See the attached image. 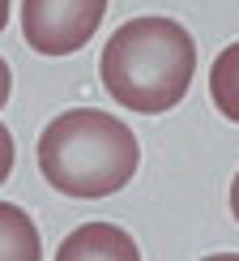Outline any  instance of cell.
<instances>
[{"label": "cell", "instance_id": "obj_10", "mask_svg": "<svg viewBox=\"0 0 239 261\" xmlns=\"http://www.w3.org/2000/svg\"><path fill=\"white\" fill-rule=\"evenodd\" d=\"M5 21H9V0H0V30H5Z\"/></svg>", "mask_w": 239, "mask_h": 261}, {"label": "cell", "instance_id": "obj_6", "mask_svg": "<svg viewBox=\"0 0 239 261\" xmlns=\"http://www.w3.org/2000/svg\"><path fill=\"white\" fill-rule=\"evenodd\" d=\"M210 99L226 120L239 124V43L218 51V60L210 64Z\"/></svg>", "mask_w": 239, "mask_h": 261}, {"label": "cell", "instance_id": "obj_2", "mask_svg": "<svg viewBox=\"0 0 239 261\" xmlns=\"http://www.w3.org/2000/svg\"><path fill=\"white\" fill-rule=\"evenodd\" d=\"M137 163L133 128L94 107L60 112L39 137V171L64 197H111L137 176Z\"/></svg>", "mask_w": 239, "mask_h": 261}, {"label": "cell", "instance_id": "obj_3", "mask_svg": "<svg viewBox=\"0 0 239 261\" xmlns=\"http://www.w3.org/2000/svg\"><path fill=\"white\" fill-rule=\"evenodd\" d=\"M107 0H21V35L39 56H69L103 26Z\"/></svg>", "mask_w": 239, "mask_h": 261}, {"label": "cell", "instance_id": "obj_8", "mask_svg": "<svg viewBox=\"0 0 239 261\" xmlns=\"http://www.w3.org/2000/svg\"><path fill=\"white\" fill-rule=\"evenodd\" d=\"M9 90H13V73H9V64L0 60V107L9 103Z\"/></svg>", "mask_w": 239, "mask_h": 261}, {"label": "cell", "instance_id": "obj_1", "mask_svg": "<svg viewBox=\"0 0 239 261\" xmlns=\"http://www.w3.org/2000/svg\"><path fill=\"white\" fill-rule=\"evenodd\" d=\"M99 73L120 107L158 116L188 94L197 73V43L171 17H133L103 43Z\"/></svg>", "mask_w": 239, "mask_h": 261}, {"label": "cell", "instance_id": "obj_9", "mask_svg": "<svg viewBox=\"0 0 239 261\" xmlns=\"http://www.w3.org/2000/svg\"><path fill=\"white\" fill-rule=\"evenodd\" d=\"M231 214H235V219H239V176L231 180Z\"/></svg>", "mask_w": 239, "mask_h": 261}, {"label": "cell", "instance_id": "obj_7", "mask_svg": "<svg viewBox=\"0 0 239 261\" xmlns=\"http://www.w3.org/2000/svg\"><path fill=\"white\" fill-rule=\"evenodd\" d=\"M9 171H13V133L0 124V184L9 180Z\"/></svg>", "mask_w": 239, "mask_h": 261}, {"label": "cell", "instance_id": "obj_4", "mask_svg": "<svg viewBox=\"0 0 239 261\" xmlns=\"http://www.w3.org/2000/svg\"><path fill=\"white\" fill-rule=\"evenodd\" d=\"M60 261H81V257H120V261H137L141 248L133 244V236L120 231L111 223H85L69 240L60 244Z\"/></svg>", "mask_w": 239, "mask_h": 261}, {"label": "cell", "instance_id": "obj_5", "mask_svg": "<svg viewBox=\"0 0 239 261\" xmlns=\"http://www.w3.org/2000/svg\"><path fill=\"white\" fill-rule=\"evenodd\" d=\"M39 227L21 205L0 201V261H39Z\"/></svg>", "mask_w": 239, "mask_h": 261}]
</instances>
